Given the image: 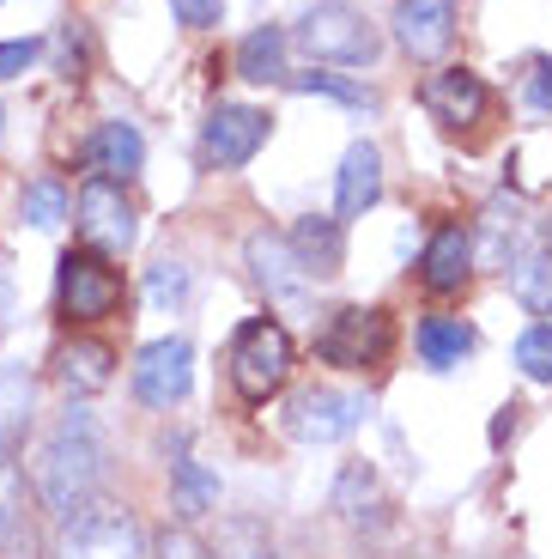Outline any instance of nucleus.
I'll return each instance as SVG.
<instances>
[{
	"label": "nucleus",
	"mask_w": 552,
	"mask_h": 559,
	"mask_svg": "<svg viewBox=\"0 0 552 559\" xmlns=\"http://www.w3.org/2000/svg\"><path fill=\"white\" fill-rule=\"evenodd\" d=\"M97 487H104V432H97L92 407L68 402L56 419H49V432H43V444H37L31 492H37L43 518L68 523L97 499Z\"/></svg>",
	"instance_id": "1"
},
{
	"label": "nucleus",
	"mask_w": 552,
	"mask_h": 559,
	"mask_svg": "<svg viewBox=\"0 0 552 559\" xmlns=\"http://www.w3.org/2000/svg\"><path fill=\"white\" fill-rule=\"evenodd\" d=\"M128 305V280L110 255L97 250H61L56 267V317L73 322V329H92V322H110L116 310Z\"/></svg>",
	"instance_id": "2"
},
{
	"label": "nucleus",
	"mask_w": 552,
	"mask_h": 559,
	"mask_svg": "<svg viewBox=\"0 0 552 559\" xmlns=\"http://www.w3.org/2000/svg\"><path fill=\"white\" fill-rule=\"evenodd\" d=\"M225 365H231V390L243 395L249 407H262V402H274L291 378V335L274 317H249L231 335V347H225Z\"/></svg>",
	"instance_id": "3"
},
{
	"label": "nucleus",
	"mask_w": 552,
	"mask_h": 559,
	"mask_svg": "<svg viewBox=\"0 0 552 559\" xmlns=\"http://www.w3.org/2000/svg\"><path fill=\"white\" fill-rule=\"evenodd\" d=\"M286 43H298L310 61H340V68H371L376 49H383L376 25L359 13V7H346V0H322V7H310Z\"/></svg>",
	"instance_id": "4"
},
{
	"label": "nucleus",
	"mask_w": 552,
	"mask_h": 559,
	"mask_svg": "<svg viewBox=\"0 0 552 559\" xmlns=\"http://www.w3.org/2000/svg\"><path fill=\"white\" fill-rule=\"evenodd\" d=\"M395 353V317L376 305H340L316 335V359L334 371H376Z\"/></svg>",
	"instance_id": "5"
},
{
	"label": "nucleus",
	"mask_w": 552,
	"mask_h": 559,
	"mask_svg": "<svg viewBox=\"0 0 552 559\" xmlns=\"http://www.w3.org/2000/svg\"><path fill=\"white\" fill-rule=\"evenodd\" d=\"M56 559H146L140 523L128 504H85L80 518L61 523V554Z\"/></svg>",
	"instance_id": "6"
},
{
	"label": "nucleus",
	"mask_w": 552,
	"mask_h": 559,
	"mask_svg": "<svg viewBox=\"0 0 552 559\" xmlns=\"http://www.w3.org/2000/svg\"><path fill=\"white\" fill-rule=\"evenodd\" d=\"M73 225H80L85 250L97 255H122L128 243H134V201L122 195V182L110 177H85L80 195H73Z\"/></svg>",
	"instance_id": "7"
},
{
	"label": "nucleus",
	"mask_w": 552,
	"mask_h": 559,
	"mask_svg": "<svg viewBox=\"0 0 552 559\" xmlns=\"http://www.w3.org/2000/svg\"><path fill=\"white\" fill-rule=\"evenodd\" d=\"M359 414H364L359 395L328 390V383H310V390L291 395V407H286V432L298 438V444H340V438L359 432Z\"/></svg>",
	"instance_id": "8"
},
{
	"label": "nucleus",
	"mask_w": 552,
	"mask_h": 559,
	"mask_svg": "<svg viewBox=\"0 0 552 559\" xmlns=\"http://www.w3.org/2000/svg\"><path fill=\"white\" fill-rule=\"evenodd\" d=\"M194 383V347L182 335H165V341H146L134 359V395L146 407H158V414H170V407L189 395Z\"/></svg>",
	"instance_id": "9"
},
{
	"label": "nucleus",
	"mask_w": 552,
	"mask_h": 559,
	"mask_svg": "<svg viewBox=\"0 0 552 559\" xmlns=\"http://www.w3.org/2000/svg\"><path fill=\"white\" fill-rule=\"evenodd\" d=\"M267 128H274V116L255 110V104H219V110L207 116V128H201V158L219 165V170L249 165V158L262 153Z\"/></svg>",
	"instance_id": "10"
},
{
	"label": "nucleus",
	"mask_w": 552,
	"mask_h": 559,
	"mask_svg": "<svg viewBox=\"0 0 552 559\" xmlns=\"http://www.w3.org/2000/svg\"><path fill=\"white\" fill-rule=\"evenodd\" d=\"M419 104H425L443 128H456L461 134V128L485 122V110H492V85H485L473 68H443V73H431V80L419 85Z\"/></svg>",
	"instance_id": "11"
},
{
	"label": "nucleus",
	"mask_w": 552,
	"mask_h": 559,
	"mask_svg": "<svg viewBox=\"0 0 552 559\" xmlns=\"http://www.w3.org/2000/svg\"><path fill=\"white\" fill-rule=\"evenodd\" d=\"M395 43L413 61H437L456 43V0H395Z\"/></svg>",
	"instance_id": "12"
},
{
	"label": "nucleus",
	"mask_w": 552,
	"mask_h": 559,
	"mask_svg": "<svg viewBox=\"0 0 552 559\" xmlns=\"http://www.w3.org/2000/svg\"><path fill=\"white\" fill-rule=\"evenodd\" d=\"M243 262H249V274H255V286H262L267 298H304L310 274H304V262H298V250L286 243V231H249Z\"/></svg>",
	"instance_id": "13"
},
{
	"label": "nucleus",
	"mask_w": 552,
	"mask_h": 559,
	"mask_svg": "<svg viewBox=\"0 0 552 559\" xmlns=\"http://www.w3.org/2000/svg\"><path fill=\"white\" fill-rule=\"evenodd\" d=\"M56 383L73 395V402H85V395L110 390L116 383V347L97 335H73L56 347Z\"/></svg>",
	"instance_id": "14"
},
{
	"label": "nucleus",
	"mask_w": 552,
	"mask_h": 559,
	"mask_svg": "<svg viewBox=\"0 0 552 559\" xmlns=\"http://www.w3.org/2000/svg\"><path fill=\"white\" fill-rule=\"evenodd\" d=\"M473 274V231L461 219L437 225L425 243V255H419V280H425V293H461Z\"/></svg>",
	"instance_id": "15"
},
{
	"label": "nucleus",
	"mask_w": 552,
	"mask_h": 559,
	"mask_svg": "<svg viewBox=\"0 0 552 559\" xmlns=\"http://www.w3.org/2000/svg\"><path fill=\"white\" fill-rule=\"evenodd\" d=\"M376 201H383V153L371 140H352L340 158V177H334V213L340 219H364Z\"/></svg>",
	"instance_id": "16"
},
{
	"label": "nucleus",
	"mask_w": 552,
	"mask_h": 559,
	"mask_svg": "<svg viewBox=\"0 0 552 559\" xmlns=\"http://www.w3.org/2000/svg\"><path fill=\"white\" fill-rule=\"evenodd\" d=\"M85 165H92V177L128 182V177H140V165H146V140H140L134 122H104L92 134V146H85Z\"/></svg>",
	"instance_id": "17"
},
{
	"label": "nucleus",
	"mask_w": 552,
	"mask_h": 559,
	"mask_svg": "<svg viewBox=\"0 0 552 559\" xmlns=\"http://www.w3.org/2000/svg\"><path fill=\"white\" fill-rule=\"evenodd\" d=\"M286 243L298 250V262H304L310 280H334V274H340V262H346V231H340V219H322V213H310V219L291 225Z\"/></svg>",
	"instance_id": "18"
},
{
	"label": "nucleus",
	"mask_w": 552,
	"mask_h": 559,
	"mask_svg": "<svg viewBox=\"0 0 552 559\" xmlns=\"http://www.w3.org/2000/svg\"><path fill=\"white\" fill-rule=\"evenodd\" d=\"M37 530V492H31V475L19 456H0V547L25 542Z\"/></svg>",
	"instance_id": "19"
},
{
	"label": "nucleus",
	"mask_w": 552,
	"mask_h": 559,
	"mask_svg": "<svg viewBox=\"0 0 552 559\" xmlns=\"http://www.w3.org/2000/svg\"><path fill=\"white\" fill-rule=\"evenodd\" d=\"M31 419H37V378L31 371H0V456H19Z\"/></svg>",
	"instance_id": "20"
},
{
	"label": "nucleus",
	"mask_w": 552,
	"mask_h": 559,
	"mask_svg": "<svg viewBox=\"0 0 552 559\" xmlns=\"http://www.w3.org/2000/svg\"><path fill=\"white\" fill-rule=\"evenodd\" d=\"M473 347H480V335H473L461 317H425L419 322V359H425L431 371H456Z\"/></svg>",
	"instance_id": "21"
},
{
	"label": "nucleus",
	"mask_w": 552,
	"mask_h": 559,
	"mask_svg": "<svg viewBox=\"0 0 552 559\" xmlns=\"http://www.w3.org/2000/svg\"><path fill=\"white\" fill-rule=\"evenodd\" d=\"M170 504H177V523H201L219 504V475L201 468L194 456H177L170 462Z\"/></svg>",
	"instance_id": "22"
},
{
	"label": "nucleus",
	"mask_w": 552,
	"mask_h": 559,
	"mask_svg": "<svg viewBox=\"0 0 552 559\" xmlns=\"http://www.w3.org/2000/svg\"><path fill=\"white\" fill-rule=\"evenodd\" d=\"M237 73L249 85H274L286 80V31L279 25H255L243 43H237Z\"/></svg>",
	"instance_id": "23"
},
{
	"label": "nucleus",
	"mask_w": 552,
	"mask_h": 559,
	"mask_svg": "<svg viewBox=\"0 0 552 559\" xmlns=\"http://www.w3.org/2000/svg\"><path fill=\"white\" fill-rule=\"evenodd\" d=\"M511 293L523 310L535 317H552V243H535L511 262Z\"/></svg>",
	"instance_id": "24"
},
{
	"label": "nucleus",
	"mask_w": 552,
	"mask_h": 559,
	"mask_svg": "<svg viewBox=\"0 0 552 559\" xmlns=\"http://www.w3.org/2000/svg\"><path fill=\"white\" fill-rule=\"evenodd\" d=\"M334 511L346 523H364L371 511H383V487H376V468L371 462H346L340 480H334Z\"/></svg>",
	"instance_id": "25"
},
{
	"label": "nucleus",
	"mask_w": 552,
	"mask_h": 559,
	"mask_svg": "<svg viewBox=\"0 0 552 559\" xmlns=\"http://www.w3.org/2000/svg\"><path fill=\"white\" fill-rule=\"evenodd\" d=\"M213 559H279V547H274V535H267V523H255V518H225Z\"/></svg>",
	"instance_id": "26"
},
{
	"label": "nucleus",
	"mask_w": 552,
	"mask_h": 559,
	"mask_svg": "<svg viewBox=\"0 0 552 559\" xmlns=\"http://www.w3.org/2000/svg\"><path fill=\"white\" fill-rule=\"evenodd\" d=\"M25 219L31 225H61L68 219V182L61 177H37V182H25Z\"/></svg>",
	"instance_id": "27"
},
{
	"label": "nucleus",
	"mask_w": 552,
	"mask_h": 559,
	"mask_svg": "<svg viewBox=\"0 0 552 559\" xmlns=\"http://www.w3.org/2000/svg\"><path fill=\"white\" fill-rule=\"evenodd\" d=\"M516 365H523V378L552 383V322H535L516 335Z\"/></svg>",
	"instance_id": "28"
},
{
	"label": "nucleus",
	"mask_w": 552,
	"mask_h": 559,
	"mask_svg": "<svg viewBox=\"0 0 552 559\" xmlns=\"http://www.w3.org/2000/svg\"><path fill=\"white\" fill-rule=\"evenodd\" d=\"M153 559H213V547L194 535V523H165L153 535Z\"/></svg>",
	"instance_id": "29"
},
{
	"label": "nucleus",
	"mask_w": 552,
	"mask_h": 559,
	"mask_svg": "<svg viewBox=\"0 0 552 559\" xmlns=\"http://www.w3.org/2000/svg\"><path fill=\"white\" fill-rule=\"evenodd\" d=\"M146 293H153L158 310L182 305V298H189V267H182V262H158L153 274H146Z\"/></svg>",
	"instance_id": "30"
},
{
	"label": "nucleus",
	"mask_w": 552,
	"mask_h": 559,
	"mask_svg": "<svg viewBox=\"0 0 552 559\" xmlns=\"http://www.w3.org/2000/svg\"><path fill=\"white\" fill-rule=\"evenodd\" d=\"M298 92H328V98L352 104V110H371V104H376L364 85H346L340 73H304V80H298Z\"/></svg>",
	"instance_id": "31"
},
{
	"label": "nucleus",
	"mask_w": 552,
	"mask_h": 559,
	"mask_svg": "<svg viewBox=\"0 0 552 559\" xmlns=\"http://www.w3.org/2000/svg\"><path fill=\"white\" fill-rule=\"evenodd\" d=\"M170 13H177V25H189V31H213L225 19V0H170Z\"/></svg>",
	"instance_id": "32"
},
{
	"label": "nucleus",
	"mask_w": 552,
	"mask_h": 559,
	"mask_svg": "<svg viewBox=\"0 0 552 559\" xmlns=\"http://www.w3.org/2000/svg\"><path fill=\"white\" fill-rule=\"evenodd\" d=\"M37 56H43V43H37V37H25V43H0V80H19V73H25Z\"/></svg>",
	"instance_id": "33"
},
{
	"label": "nucleus",
	"mask_w": 552,
	"mask_h": 559,
	"mask_svg": "<svg viewBox=\"0 0 552 559\" xmlns=\"http://www.w3.org/2000/svg\"><path fill=\"white\" fill-rule=\"evenodd\" d=\"M528 104L552 116V56H535V73H528Z\"/></svg>",
	"instance_id": "34"
},
{
	"label": "nucleus",
	"mask_w": 552,
	"mask_h": 559,
	"mask_svg": "<svg viewBox=\"0 0 552 559\" xmlns=\"http://www.w3.org/2000/svg\"><path fill=\"white\" fill-rule=\"evenodd\" d=\"M7 329H13V274L0 267V335H7Z\"/></svg>",
	"instance_id": "35"
},
{
	"label": "nucleus",
	"mask_w": 552,
	"mask_h": 559,
	"mask_svg": "<svg viewBox=\"0 0 552 559\" xmlns=\"http://www.w3.org/2000/svg\"><path fill=\"white\" fill-rule=\"evenodd\" d=\"M0 559H43V535H25V542L0 547Z\"/></svg>",
	"instance_id": "36"
},
{
	"label": "nucleus",
	"mask_w": 552,
	"mask_h": 559,
	"mask_svg": "<svg viewBox=\"0 0 552 559\" xmlns=\"http://www.w3.org/2000/svg\"><path fill=\"white\" fill-rule=\"evenodd\" d=\"M0 122H7V116H0Z\"/></svg>",
	"instance_id": "37"
}]
</instances>
